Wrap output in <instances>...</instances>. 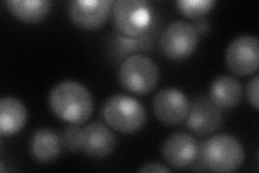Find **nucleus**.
Instances as JSON below:
<instances>
[{
    "label": "nucleus",
    "mask_w": 259,
    "mask_h": 173,
    "mask_svg": "<svg viewBox=\"0 0 259 173\" xmlns=\"http://www.w3.org/2000/svg\"><path fill=\"white\" fill-rule=\"evenodd\" d=\"M49 106L56 117L79 126L90 119L94 104L92 94L85 86L65 80L51 89Z\"/></svg>",
    "instance_id": "1"
},
{
    "label": "nucleus",
    "mask_w": 259,
    "mask_h": 173,
    "mask_svg": "<svg viewBox=\"0 0 259 173\" xmlns=\"http://www.w3.org/2000/svg\"><path fill=\"white\" fill-rule=\"evenodd\" d=\"M244 160V147L236 136L217 134L200 144L199 157L194 164H199V170L233 172L242 167Z\"/></svg>",
    "instance_id": "2"
},
{
    "label": "nucleus",
    "mask_w": 259,
    "mask_h": 173,
    "mask_svg": "<svg viewBox=\"0 0 259 173\" xmlns=\"http://www.w3.org/2000/svg\"><path fill=\"white\" fill-rule=\"evenodd\" d=\"M102 115L111 129L125 134L140 131L147 120L143 104L126 94L110 96L103 106Z\"/></svg>",
    "instance_id": "3"
},
{
    "label": "nucleus",
    "mask_w": 259,
    "mask_h": 173,
    "mask_svg": "<svg viewBox=\"0 0 259 173\" xmlns=\"http://www.w3.org/2000/svg\"><path fill=\"white\" fill-rule=\"evenodd\" d=\"M112 18L118 31L130 38L142 37L153 27L152 7L146 0H117Z\"/></svg>",
    "instance_id": "4"
},
{
    "label": "nucleus",
    "mask_w": 259,
    "mask_h": 173,
    "mask_svg": "<svg viewBox=\"0 0 259 173\" xmlns=\"http://www.w3.org/2000/svg\"><path fill=\"white\" fill-rule=\"evenodd\" d=\"M118 77L127 91L135 94H147L156 89L160 73L157 64L149 56L133 54L120 65Z\"/></svg>",
    "instance_id": "5"
},
{
    "label": "nucleus",
    "mask_w": 259,
    "mask_h": 173,
    "mask_svg": "<svg viewBox=\"0 0 259 173\" xmlns=\"http://www.w3.org/2000/svg\"><path fill=\"white\" fill-rule=\"evenodd\" d=\"M199 44V34L192 24L176 21L164 29L160 37L162 53L171 60H184L190 56Z\"/></svg>",
    "instance_id": "6"
},
{
    "label": "nucleus",
    "mask_w": 259,
    "mask_h": 173,
    "mask_svg": "<svg viewBox=\"0 0 259 173\" xmlns=\"http://www.w3.org/2000/svg\"><path fill=\"white\" fill-rule=\"evenodd\" d=\"M228 68L239 76L253 75L259 66V41L252 35H244L231 41L225 55Z\"/></svg>",
    "instance_id": "7"
},
{
    "label": "nucleus",
    "mask_w": 259,
    "mask_h": 173,
    "mask_svg": "<svg viewBox=\"0 0 259 173\" xmlns=\"http://www.w3.org/2000/svg\"><path fill=\"white\" fill-rule=\"evenodd\" d=\"M200 144L197 139L185 132L169 135L161 147V155L166 163L175 169H187L198 160Z\"/></svg>",
    "instance_id": "8"
},
{
    "label": "nucleus",
    "mask_w": 259,
    "mask_h": 173,
    "mask_svg": "<svg viewBox=\"0 0 259 173\" xmlns=\"http://www.w3.org/2000/svg\"><path fill=\"white\" fill-rule=\"evenodd\" d=\"M156 117L168 126L178 125L187 118L190 103L184 92L176 88H165L157 92L152 102Z\"/></svg>",
    "instance_id": "9"
},
{
    "label": "nucleus",
    "mask_w": 259,
    "mask_h": 173,
    "mask_svg": "<svg viewBox=\"0 0 259 173\" xmlns=\"http://www.w3.org/2000/svg\"><path fill=\"white\" fill-rule=\"evenodd\" d=\"M112 6L110 0H74L68 6V14L77 27L93 30L106 23Z\"/></svg>",
    "instance_id": "10"
},
{
    "label": "nucleus",
    "mask_w": 259,
    "mask_h": 173,
    "mask_svg": "<svg viewBox=\"0 0 259 173\" xmlns=\"http://www.w3.org/2000/svg\"><path fill=\"white\" fill-rule=\"evenodd\" d=\"M223 125V115L220 109L210 101V98L198 96L193 98L186 126L199 136H206L214 133Z\"/></svg>",
    "instance_id": "11"
},
{
    "label": "nucleus",
    "mask_w": 259,
    "mask_h": 173,
    "mask_svg": "<svg viewBox=\"0 0 259 173\" xmlns=\"http://www.w3.org/2000/svg\"><path fill=\"white\" fill-rule=\"evenodd\" d=\"M117 146L115 133L102 122L95 121L82 128L81 152L92 158H105Z\"/></svg>",
    "instance_id": "12"
},
{
    "label": "nucleus",
    "mask_w": 259,
    "mask_h": 173,
    "mask_svg": "<svg viewBox=\"0 0 259 173\" xmlns=\"http://www.w3.org/2000/svg\"><path fill=\"white\" fill-rule=\"evenodd\" d=\"M27 122V110L19 98L4 96L0 100V133L13 135L19 133Z\"/></svg>",
    "instance_id": "13"
},
{
    "label": "nucleus",
    "mask_w": 259,
    "mask_h": 173,
    "mask_svg": "<svg viewBox=\"0 0 259 173\" xmlns=\"http://www.w3.org/2000/svg\"><path fill=\"white\" fill-rule=\"evenodd\" d=\"M241 82L230 75H221L214 79L209 89V98L218 109H232L242 98Z\"/></svg>",
    "instance_id": "14"
},
{
    "label": "nucleus",
    "mask_w": 259,
    "mask_h": 173,
    "mask_svg": "<svg viewBox=\"0 0 259 173\" xmlns=\"http://www.w3.org/2000/svg\"><path fill=\"white\" fill-rule=\"evenodd\" d=\"M62 137L53 129L42 128L37 130L30 139V153L40 162H50L60 156Z\"/></svg>",
    "instance_id": "15"
},
{
    "label": "nucleus",
    "mask_w": 259,
    "mask_h": 173,
    "mask_svg": "<svg viewBox=\"0 0 259 173\" xmlns=\"http://www.w3.org/2000/svg\"><path fill=\"white\" fill-rule=\"evenodd\" d=\"M6 5L16 19L25 23L41 22L52 7L49 0H7Z\"/></svg>",
    "instance_id": "16"
},
{
    "label": "nucleus",
    "mask_w": 259,
    "mask_h": 173,
    "mask_svg": "<svg viewBox=\"0 0 259 173\" xmlns=\"http://www.w3.org/2000/svg\"><path fill=\"white\" fill-rule=\"evenodd\" d=\"M214 0H178L177 9L188 19H200L215 6Z\"/></svg>",
    "instance_id": "17"
},
{
    "label": "nucleus",
    "mask_w": 259,
    "mask_h": 173,
    "mask_svg": "<svg viewBox=\"0 0 259 173\" xmlns=\"http://www.w3.org/2000/svg\"><path fill=\"white\" fill-rule=\"evenodd\" d=\"M152 30L142 37L130 38V37H117L116 41V53L118 57H123L134 50H145L149 49L152 41Z\"/></svg>",
    "instance_id": "18"
},
{
    "label": "nucleus",
    "mask_w": 259,
    "mask_h": 173,
    "mask_svg": "<svg viewBox=\"0 0 259 173\" xmlns=\"http://www.w3.org/2000/svg\"><path fill=\"white\" fill-rule=\"evenodd\" d=\"M63 146L66 150L71 152H81V145H82V128L78 125H71L65 128L62 134Z\"/></svg>",
    "instance_id": "19"
},
{
    "label": "nucleus",
    "mask_w": 259,
    "mask_h": 173,
    "mask_svg": "<svg viewBox=\"0 0 259 173\" xmlns=\"http://www.w3.org/2000/svg\"><path fill=\"white\" fill-rule=\"evenodd\" d=\"M258 87H259V77L255 76L252 80L247 84L246 88V96L249 104L252 105L256 111H258Z\"/></svg>",
    "instance_id": "20"
},
{
    "label": "nucleus",
    "mask_w": 259,
    "mask_h": 173,
    "mask_svg": "<svg viewBox=\"0 0 259 173\" xmlns=\"http://www.w3.org/2000/svg\"><path fill=\"white\" fill-rule=\"evenodd\" d=\"M139 172L141 173H146V172H156V173H169L171 170L168 168H166L164 164H162L160 162H148L143 166V168H141L139 170Z\"/></svg>",
    "instance_id": "21"
},
{
    "label": "nucleus",
    "mask_w": 259,
    "mask_h": 173,
    "mask_svg": "<svg viewBox=\"0 0 259 173\" xmlns=\"http://www.w3.org/2000/svg\"><path fill=\"white\" fill-rule=\"evenodd\" d=\"M194 28H196L197 32L200 35V34H205L206 31H208V22L206 20H203V19H199L198 21H196V23H194Z\"/></svg>",
    "instance_id": "22"
}]
</instances>
